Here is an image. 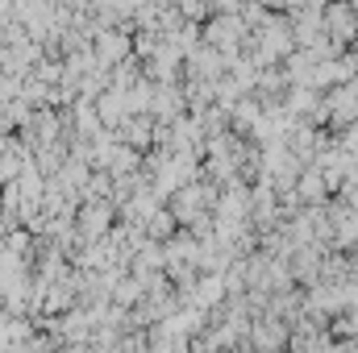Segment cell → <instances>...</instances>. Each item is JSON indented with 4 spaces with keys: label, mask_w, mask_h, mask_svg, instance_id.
I'll use <instances>...</instances> for the list:
<instances>
[{
    "label": "cell",
    "mask_w": 358,
    "mask_h": 353,
    "mask_svg": "<svg viewBox=\"0 0 358 353\" xmlns=\"http://www.w3.org/2000/svg\"><path fill=\"white\" fill-rule=\"evenodd\" d=\"M92 108H96V117H100L104 129H117V125L129 117V112H125V96H121L117 88H104L96 100H92Z\"/></svg>",
    "instance_id": "obj_7"
},
{
    "label": "cell",
    "mask_w": 358,
    "mask_h": 353,
    "mask_svg": "<svg viewBox=\"0 0 358 353\" xmlns=\"http://www.w3.org/2000/svg\"><path fill=\"white\" fill-rule=\"evenodd\" d=\"M29 163H34V154H29V150L13 137V142H8V150L0 154V183H13V179L29 167Z\"/></svg>",
    "instance_id": "obj_9"
},
{
    "label": "cell",
    "mask_w": 358,
    "mask_h": 353,
    "mask_svg": "<svg viewBox=\"0 0 358 353\" xmlns=\"http://www.w3.org/2000/svg\"><path fill=\"white\" fill-rule=\"evenodd\" d=\"M117 225V204L113 200H84L76 212V229L84 241H100L108 229Z\"/></svg>",
    "instance_id": "obj_3"
},
{
    "label": "cell",
    "mask_w": 358,
    "mask_h": 353,
    "mask_svg": "<svg viewBox=\"0 0 358 353\" xmlns=\"http://www.w3.org/2000/svg\"><path fill=\"white\" fill-rule=\"evenodd\" d=\"M242 38H246V25L238 13H213L204 25H200V42H208L213 50H221L225 59L229 54H242Z\"/></svg>",
    "instance_id": "obj_1"
},
{
    "label": "cell",
    "mask_w": 358,
    "mask_h": 353,
    "mask_svg": "<svg viewBox=\"0 0 358 353\" xmlns=\"http://www.w3.org/2000/svg\"><path fill=\"white\" fill-rule=\"evenodd\" d=\"M325 246H296L292 254H287V266H292V278H296V287H317L321 283V262H325Z\"/></svg>",
    "instance_id": "obj_4"
},
{
    "label": "cell",
    "mask_w": 358,
    "mask_h": 353,
    "mask_svg": "<svg viewBox=\"0 0 358 353\" xmlns=\"http://www.w3.org/2000/svg\"><path fill=\"white\" fill-rule=\"evenodd\" d=\"M255 121H259V100L246 91V96H242V100L229 108V133H242V137H246Z\"/></svg>",
    "instance_id": "obj_10"
},
{
    "label": "cell",
    "mask_w": 358,
    "mask_h": 353,
    "mask_svg": "<svg viewBox=\"0 0 358 353\" xmlns=\"http://www.w3.org/2000/svg\"><path fill=\"white\" fill-rule=\"evenodd\" d=\"M142 229H146V237H150V241H167V237H171V233L179 229V220L171 216V208L163 204V208H159V212H155V216L142 225Z\"/></svg>",
    "instance_id": "obj_12"
},
{
    "label": "cell",
    "mask_w": 358,
    "mask_h": 353,
    "mask_svg": "<svg viewBox=\"0 0 358 353\" xmlns=\"http://www.w3.org/2000/svg\"><path fill=\"white\" fill-rule=\"evenodd\" d=\"M142 295H146V287H142V283H138V278H134L129 270H125V274H121V278H117V283L108 287V299H113L117 308H134V303H138Z\"/></svg>",
    "instance_id": "obj_11"
},
{
    "label": "cell",
    "mask_w": 358,
    "mask_h": 353,
    "mask_svg": "<svg viewBox=\"0 0 358 353\" xmlns=\"http://www.w3.org/2000/svg\"><path fill=\"white\" fill-rule=\"evenodd\" d=\"M292 191L300 195V204H304V208H321V204L329 200V191H325V179H321V171H317V167H304Z\"/></svg>",
    "instance_id": "obj_8"
},
{
    "label": "cell",
    "mask_w": 358,
    "mask_h": 353,
    "mask_svg": "<svg viewBox=\"0 0 358 353\" xmlns=\"http://www.w3.org/2000/svg\"><path fill=\"white\" fill-rule=\"evenodd\" d=\"M163 266H167V258H163V241H150V237H146V246L129 258V274H134L138 283H146V278L159 274Z\"/></svg>",
    "instance_id": "obj_6"
},
{
    "label": "cell",
    "mask_w": 358,
    "mask_h": 353,
    "mask_svg": "<svg viewBox=\"0 0 358 353\" xmlns=\"http://www.w3.org/2000/svg\"><path fill=\"white\" fill-rule=\"evenodd\" d=\"M275 353H287V350H275Z\"/></svg>",
    "instance_id": "obj_14"
},
{
    "label": "cell",
    "mask_w": 358,
    "mask_h": 353,
    "mask_svg": "<svg viewBox=\"0 0 358 353\" xmlns=\"http://www.w3.org/2000/svg\"><path fill=\"white\" fill-rule=\"evenodd\" d=\"M267 13H287V8H296V0H259Z\"/></svg>",
    "instance_id": "obj_13"
},
{
    "label": "cell",
    "mask_w": 358,
    "mask_h": 353,
    "mask_svg": "<svg viewBox=\"0 0 358 353\" xmlns=\"http://www.w3.org/2000/svg\"><path fill=\"white\" fill-rule=\"evenodd\" d=\"M321 33L350 50V42L358 38V13L350 8V0H329L321 8Z\"/></svg>",
    "instance_id": "obj_2"
},
{
    "label": "cell",
    "mask_w": 358,
    "mask_h": 353,
    "mask_svg": "<svg viewBox=\"0 0 358 353\" xmlns=\"http://www.w3.org/2000/svg\"><path fill=\"white\" fill-rule=\"evenodd\" d=\"M163 258H167V266H196V258H200V241L187 233V229H176L167 241H163ZM163 266V270H167Z\"/></svg>",
    "instance_id": "obj_5"
}]
</instances>
